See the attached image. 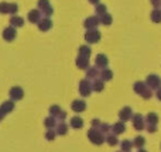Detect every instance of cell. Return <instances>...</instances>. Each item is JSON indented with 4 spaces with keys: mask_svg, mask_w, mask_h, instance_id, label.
<instances>
[{
    "mask_svg": "<svg viewBox=\"0 0 161 152\" xmlns=\"http://www.w3.org/2000/svg\"><path fill=\"white\" fill-rule=\"evenodd\" d=\"M88 138H89V141L95 145H102L103 142L106 141L105 134H103L99 128H93V127L88 131Z\"/></svg>",
    "mask_w": 161,
    "mask_h": 152,
    "instance_id": "1",
    "label": "cell"
},
{
    "mask_svg": "<svg viewBox=\"0 0 161 152\" xmlns=\"http://www.w3.org/2000/svg\"><path fill=\"white\" fill-rule=\"evenodd\" d=\"M79 93L83 97H88L92 93V83L88 79H83L79 82Z\"/></svg>",
    "mask_w": 161,
    "mask_h": 152,
    "instance_id": "2",
    "label": "cell"
},
{
    "mask_svg": "<svg viewBox=\"0 0 161 152\" xmlns=\"http://www.w3.org/2000/svg\"><path fill=\"white\" fill-rule=\"evenodd\" d=\"M146 85H147V87H150L151 90L153 89H158L161 86V77L158 75H148L147 79H146Z\"/></svg>",
    "mask_w": 161,
    "mask_h": 152,
    "instance_id": "3",
    "label": "cell"
},
{
    "mask_svg": "<svg viewBox=\"0 0 161 152\" xmlns=\"http://www.w3.org/2000/svg\"><path fill=\"white\" fill-rule=\"evenodd\" d=\"M131 121H133V127L136 128L137 131H143L146 128V124H144V117L142 114H133L131 117Z\"/></svg>",
    "mask_w": 161,
    "mask_h": 152,
    "instance_id": "4",
    "label": "cell"
},
{
    "mask_svg": "<svg viewBox=\"0 0 161 152\" xmlns=\"http://www.w3.org/2000/svg\"><path fill=\"white\" fill-rule=\"evenodd\" d=\"M8 96H10V100H13V102L21 100L23 96H24V90L20 86H13L10 89V92H8Z\"/></svg>",
    "mask_w": 161,
    "mask_h": 152,
    "instance_id": "5",
    "label": "cell"
},
{
    "mask_svg": "<svg viewBox=\"0 0 161 152\" xmlns=\"http://www.w3.org/2000/svg\"><path fill=\"white\" fill-rule=\"evenodd\" d=\"M85 39L89 42V44H96V42L100 39V33L96 30V28L88 30V33L85 34Z\"/></svg>",
    "mask_w": 161,
    "mask_h": 152,
    "instance_id": "6",
    "label": "cell"
},
{
    "mask_svg": "<svg viewBox=\"0 0 161 152\" xmlns=\"http://www.w3.org/2000/svg\"><path fill=\"white\" fill-rule=\"evenodd\" d=\"M131 117H133V111H131L130 107H123L122 110L119 111V118H120V121L126 123V121H129V120H131Z\"/></svg>",
    "mask_w": 161,
    "mask_h": 152,
    "instance_id": "7",
    "label": "cell"
},
{
    "mask_svg": "<svg viewBox=\"0 0 161 152\" xmlns=\"http://www.w3.org/2000/svg\"><path fill=\"white\" fill-rule=\"evenodd\" d=\"M16 35H17V33H16V30H14V27L11 25V27H7V28H4V31H3V38L6 39V41H13L14 38H16Z\"/></svg>",
    "mask_w": 161,
    "mask_h": 152,
    "instance_id": "8",
    "label": "cell"
},
{
    "mask_svg": "<svg viewBox=\"0 0 161 152\" xmlns=\"http://www.w3.org/2000/svg\"><path fill=\"white\" fill-rule=\"evenodd\" d=\"M38 7L44 11V14L47 17L53 14V7L50 6V2H48V0H38Z\"/></svg>",
    "mask_w": 161,
    "mask_h": 152,
    "instance_id": "9",
    "label": "cell"
},
{
    "mask_svg": "<svg viewBox=\"0 0 161 152\" xmlns=\"http://www.w3.org/2000/svg\"><path fill=\"white\" fill-rule=\"evenodd\" d=\"M71 108H72L75 113H82V111L86 108V103L83 102V100H80V99L74 100L72 104H71Z\"/></svg>",
    "mask_w": 161,
    "mask_h": 152,
    "instance_id": "10",
    "label": "cell"
},
{
    "mask_svg": "<svg viewBox=\"0 0 161 152\" xmlns=\"http://www.w3.org/2000/svg\"><path fill=\"white\" fill-rule=\"evenodd\" d=\"M95 64H96V68H100V69H105V68L108 66V64H109L108 56L103 55V54H99V55L96 56V59H95Z\"/></svg>",
    "mask_w": 161,
    "mask_h": 152,
    "instance_id": "11",
    "label": "cell"
},
{
    "mask_svg": "<svg viewBox=\"0 0 161 152\" xmlns=\"http://www.w3.org/2000/svg\"><path fill=\"white\" fill-rule=\"evenodd\" d=\"M125 131H126V124L123 121H117L112 125V133H113L114 135H120V134H123Z\"/></svg>",
    "mask_w": 161,
    "mask_h": 152,
    "instance_id": "12",
    "label": "cell"
},
{
    "mask_svg": "<svg viewBox=\"0 0 161 152\" xmlns=\"http://www.w3.org/2000/svg\"><path fill=\"white\" fill-rule=\"evenodd\" d=\"M13 110H14V102L13 100L4 102V103H2V106H0V111H2L3 114H8V113H11Z\"/></svg>",
    "mask_w": 161,
    "mask_h": 152,
    "instance_id": "13",
    "label": "cell"
},
{
    "mask_svg": "<svg viewBox=\"0 0 161 152\" xmlns=\"http://www.w3.org/2000/svg\"><path fill=\"white\" fill-rule=\"evenodd\" d=\"M68 130H69V127H68V124L67 123H64V121H59L58 124H57V127H55L57 135H65V134L68 133Z\"/></svg>",
    "mask_w": 161,
    "mask_h": 152,
    "instance_id": "14",
    "label": "cell"
},
{
    "mask_svg": "<svg viewBox=\"0 0 161 152\" xmlns=\"http://www.w3.org/2000/svg\"><path fill=\"white\" fill-rule=\"evenodd\" d=\"M99 18L97 17H89V18L85 20V27L88 28V30H93V28H96V25L99 24Z\"/></svg>",
    "mask_w": 161,
    "mask_h": 152,
    "instance_id": "15",
    "label": "cell"
},
{
    "mask_svg": "<svg viewBox=\"0 0 161 152\" xmlns=\"http://www.w3.org/2000/svg\"><path fill=\"white\" fill-rule=\"evenodd\" d=\"M40 20H41V13H40V10H31L30 13H28V21L30 23L36 24V23H40Z\"/></svg>",
    "mask_w": 161,
    "mask_h": 152,
    "instance_id": "16",
    "label": "cell"
},
{
    "mask_svg": "<svg viewBox=\"0 0 161 152\" xmlns=\"http://www.w3.org/2000/svg\"><path fill=\"white\" fill-rule=\"evenodd\" d=\"M103 89H105V82H103L102 79H95L93 82H92V90L93 92L100 93V92H103Z\"/></svg>",
    "mask_w": 161,
    "mask_h": 152,
    "instance_id": "17",
    "label": "cell"
},
{
    "mask_svg": "<svg viewBox=\"0 0 161 152\" xmlns=\"http://www.w3.org/2000/svg\"><path fill=\"white\" fill-rule=\"evenodd\" d=\"M53 27V23H51V20L50 18H42V20H40V23H38V28L41 31H48L50 28Z\"/></svg>",
    "mask_w": 161,
    "mask_h": 152,
    "instance_id": "18",
    "label": "cell"
},
{
    "mask_svg": "<svg viewBox=\"0 0 161 152\" xmlns=\"http://www.w3.org/2000/svg\"><path fill=\"white\" fill-rule=\"evenodd\" d=\"M69 124H71V127H72V128H75V130H79V128L83 127V120L80 118V117L75 116V117H72V118H71Z\"/></svg>",
    "mask_w": 161,
    "mask_h": 152,
    "instance_id": "19",
    "label": "cell"
},
{
    "mask_svg": "<svg viewBox=\"0 0 161 152\" xmlns=\"http://www.w3.org/2000/svg\"><path fill=\"white\" fill-rule=\"evenodd\" d=\"M99 77L103 80V82H109L113 77V72L110 69H102V72L99 73Z\"/></svg>",
    "mask_w": 161,
    "mask_h": 152,
    "instance_id": "20",
    "label": "cell"
},
{
    "mask_svg": "<svg viewBox=\"0 0 161 152\" xmlns=\"http://www.w3.org/2000/svg\"><path fill=\"white\" fill-rule=\"evenodd\" d=\"M147 89V85H146V82H136L134 83V86H133V90H134V93H137V94H142L143 92Z\"/></svg>",
    "mask_w": 161,
    "mask_h": 152,
    "instance_id": "21",
    "label": "cell"
},
{
    "mask_svg": "<svg viewBox=\"0 0 161 152\" xmlns=\"http://www.w3.org/2000/svg\"><path fill=\"white\" fill-rule=\"evenodd\" d=\"M76 66H78L79 69H88V68H89V61H88V58L78 56V59H76Z\"/></svg>",
    "mask_w": 161,
    "mask_h": 152,
    "instance_id": "22",
    "label": "cell"
},
{
    "mask_svg": "<svg viewBox=\"0 0 161 152\" xmlns=\"http://www.w3.org/2000/svg\"><path fill=\"white\" fill-rule=\"evenodd\" d=\"M57 124H58V121H57V118H55V117H53V116L47 117V118L44 120V125L48 128V130H50V128L57 127Z\"/></svg>",
    "mask_w": 161,
    "mask_h": 152,
    "instance_id": "23",
    "label": "cell"
},
{
    "mask_svg": "<svg viewBox=\"0 0 161 152\" xmlns=\"http://www.w3.org/2000/svg\"><path fill=\"white\" fill-rule=\"evenodd\" d=\"M146 123H147V124L157 125L158 124V116H157L156 113H148L147 116H146Z\"/></svg>",
    "mask_w": 161,
    "mask_h": 152,
    "instance_id": "24",
    "label": "cell"
},
{
    "mask_svg": "<svg viewBox=\"0 0 161 152\" xmlns=\"http://www.w3.org/2000/svg\"><path fill=\"white\" fill-rule=\"evenodd\" d=\"M146 145V138L144 137H142V135H137L136 138L133 139V147H136V148H143Z\"/></svg>",
    "mask_w": 161,
    "mask_h": 152,
    "instance_id": "25",
    "label": "cell"
},
{
    "mask_svg": "<svg viewBox=\"0 0 161 152\" xmlns=\"http://www.w3.org/2000/svg\"><path fill=\"white\" fill-rule=\"evenodd\" d=\"M120 148H122V152H130L131 148H133V141L125 139V141L120 142Z\"/></svg>",
    "mask_w": 161,
    "mask_h": 152,
    "instance_id": "26",
    "label": "cell"
},
{
    "mask_svg": "<svg viewBox=\"0 0 161 152\" xmlns=\"http://www.w3.org/2000/svg\"><path fill=\"white\" fill-rule=\"evenodd\" d=\"M97 76H99V72H97L96 68H88V71H86V79H97Z\"/></svg>",
    "mask_w": 161,
    "mask_h": 152,
    "instance_id": "27",
    "label": "cell"
},
{
    "mask_svg": "<svg viewBox=\"0 0 161 152\" xmlns=\"http://www.w3.org/2000/svg\"><path fill=\"white\" fill-rule=\"evenodd\" d=\"M10 24L13 25V27H21V25H24V20L19 16H13L10 18Z\"/></svg>",
    "mask_w": 161,
    "mask_h": 152,
    "instance_id": "28",
    "label": "cell"
},
{
    "mask_svg": "<svg viewBox=\"0 0 161 152\" xmlns=\"http://www.w3.org/2000/svg\"><path fill=\"white\" fill-rule=\"evenodd\" d=\"M106 142H108L110 147H114V145H117V144H119V141H117V135H114L113 133L108 134V135H106Z\"/></svg>",
    "mask_w": 161,
    "mask_h": 152,
    "instance_id": "29",
    "label": "cell"
},
{
    "mask_svg": "<svg viewBox=\"0 0 161 152\" xmlns=\"http://www.w3.org/2000/svg\"><path fill=\"white\" fill-rule=\"evenodd\" d=\"M99 21L102 23L103 25H110L112 24V16H110V14H108V13L102 14V16H100V18H99Z\"/></svg>",
    "mask_w": 161,
    "mask_h": 152,
    "instance_id": "30",
    "label": "cell"
},
{
    "mask_svg": "<svg viewBox=\"0 0 161 152\" xmlns=\"http://www.w3.org/2000/svg\"><path fill=\"white\" fill-rule=\"evenodd\" d=\"M79 56H83V58H89L91 56V48L83 45V47L79 48Z\"/></svg>",
    "mask_w": 161,
    "mask_h": 152,
    "instance_id": "31",
    "label": "cell"
},
{
    "mask_svg": "<svg viewBox=\"0 0 161 152\" xmlns=\"http://www.w3.org/2000/svg\"><path fill=\"white\" fill-rule=\"evenodd\" d=\"M151 20H153L154 23H161V10L160 8L153 10V13H151Z\"/></svg>",
    "mask_w": 161,
    "mask_h": 152,
    "instance_id": "32",
    "label": "cell"
},
{
    "mask_svg": "<svg viewBox=\"0 0 161 152\" xmlns=\"http://www.w3.org/2000/svg\"><path fill=\"white\" fill-rule=\"evenodd\" d=\"M55 137H57V131L53 130V128H50V130L45 133V139H47V141H54Z\"/></svg>",
    "mask_w": 161,
    "mask_h": 152,
    "instance_id": "33",
    "label": "cell"
},
{
    "mask_svg": "<svg viewBox=\"0 0 161 152\" xmlns=\"http://www.w3.org/2000/svg\"><path fill=\"white\" fill-rule=\"evenodd\" d=\"M59 113H61V107H59V106L54 104V106H51V107H50V114L53 117H57Z\"/></svg>",
    "mask_w": 161,
    "mask_h": 152,
    "instance_id": "34",
    "label": "cell"
},
{
    "mask_svg": "<svg viewBox=\"0 0 161 152\" xmlns=\"http://www.w3.org/2000/svg\"><path fill=\"white\" fill-rule=\"evenodd\" d=\"M99 130L102 131L103 134H108L109 131H112V125L106 124V123H102V124H100V127H99Z\"/></svg>",
    "mask_w": 161,
    "mask_h": 152,
    "instance_id": "35",
    "label": "cell"
},
{
    "mask_svg": "<svg viewBox=\"0 0 161 152\" xmlns=\"http://www.w3.org/2000/svg\"><path fill=\"white\" fill-rule=\"evenodd\" d=\"M8 8H10V4H8V3H6V2L0 3V13L7 14L8 13Z\"/></svg>",
    "mask_w": 161,
    "mask_h": 152,
    "instance_id": "36",
    "label": "cell"
},
{
    "mask_svg": "<svg viewBox=\"0 0 161 152\" xmlns=\"http://www.w3.org/2000/svg\"><path fill=\"white\" fill-rule=\"evenodd\" d=\"M151 94H153V93H151V89L147 87V89H146V90L142 93V97H143L144 100H148V99H151Z\"/></svg>",
    "mask_w": 161,
    "mask_h": 152,
    "instance_id": "37",
    "label": "cell"
},
{
    "mask_svg": "<svg viewBox=\"0 0 161 152\" xmlns=\"http://www.w3.org/2000/svg\"><path fill=\"white\" fill-rule=\"evenodd\" d=\"M96 13L99 14V16L105 14V13H106V6H105V4H97V7H96Z\"/></svg>",
    "mask_w": 161,
    "mask_h": 152,
    "instance_id": "38",
    "label": "cell"
},
{
    "mask_svg": "<svg viewBox=\"0 0 161 152\" xmlns=\"http://www.w3.org/2000/svg\"><path fill=\"white\" fill-rule=\"evenodd\" d=\"M146 130H147L148 133L153 134V133H156V131H157V125H154V124H147V125H146Z\"/></svg>",
    "mask_w": 161,
    "mask_h": 152,
    "instance_id": "39",
    "label": "cell"
},
{
    "mask_svg": "<svg viewBox=\"0 0 161 152\" xmlns=\"http://www.w3.org/2000/svg\"><path fill=\"white\" fill-rule=\"evenodd\" d=\"M55 118H57V121H58V120H59V121H64V120L67 118V113H65V111H62V110H61V113H59L58 116L55 117Z\"/></svg>",
    "mask_w": 161,
    "mask_h": 152,
    "instance_id": "40",
    "label": "cell"
},
{
    "mask_svg": "<svg viewBox=\"0 0 161 152\" xmlns=\"http://www.w3.org/2000/svg\"><path fill=\"white\" fill-rule=\"evenodd\" d=\"M91 124H92V127H93V128H99L102 123L99 121V118H93V120L91 121Z\"/></svg>",
    "mask_w": 161,
    "mask_h": 152,
    "instance_id": "41",
    "label": "cell"
},
{
    "mask_svg": "<svg viewBox=\"0 0 161 152\" xmlns=\"http://www.w3.org/2000/svg\"><path fill=\"white\" fill-rule=\"evenodd\" d=\"M17 10H19V7H17V4H10V8H8V13H11V14H16L17 13Z\"/></svg>",
    "mask_w": 161,
    "mask_h": 152,
    "instance_id": "42",
    "label": "cell"
},
{
    "mask_svg": "<svg viewBox=\"0 0 161 152\" xmlns=\"http://www.w3.org/2000/svg\"><path fill=\"white\" fill-rule=\"evenodd\" d=\"M151 4H153L156 8H158L161 6V0H151Z\"/></svg>",
    "mask_w": 161,
    "mask_h": 152,
    "instance_id": "43",
    "label": "cell"
},
{
    "mask_svg": "<svg viewBox=\"0 0 161 152\" xmlns=\"http://www.w3.org/2000/svg\"><path fill=\"white\" fill-rule=\"evenodd\" d=\"M157 99H158L160 102H161V86H160L158 89H157Z\"/></svg>",
    "mask_w": 161,
    "mask_h": 152,
    "instance_id": "44",
    "label": "cell"
},
{
    "mask_svg": "<svg viewBox=\"0 0 161 152\" xmlns=\"http://www.w3.org/2000/svg\"><path fill=\"white\" fill-rule=\"evenodd\" d=\"M4 116H6V114H3V113H2V111H0V121H2V120H3V118H4Z\"/></svg>",
    "mask_w": 161,
    "mask_h": 152,
    "instance_id": "45",
    "label": "cell"
},
{
    "mask_svg": "<svg viewBox=\"0 0 161 152\" xmlns=\"http://www.w3.org/2000/svg\"><path fill=\"white\" fill-rule=\"evenodd\" d=\"M89 2L93 3V4H97V3H99V0H89Z\"/></svg>",
    "mask_w": 161,
    "mask_h": 152,
    "instance_id": "46",
    "label": "cell"
},
{
    "mask_svg": "<svg viewBox=\"0 0 161 152\" xmlns=\"http://www.w3.org/2000/svg\"><path fill=\"white\" fill-rule=\"evenodd\" d=\"M137 152H147V151H146V149H143V148H140V149L137 151Z\"/></svg>",
    "mask_w": 161,
    "mask_h": 152,
    "instance_id": "47",
    "label": "cell"
},
{
    "mask_svg": "<svg viewBox=\"0 0 161 152\" xmlns=\"http://www.w3.org/2000/svg\"><path fill=\"white\" fill-rule=\"evenodd\" d=\"M119 152H122V151H119Z\"/></svg>",
    "mask_w": 161,
    "mask_h": 152,
    "instance_id": "48",
    "label": "cell"
}]
</instances>
